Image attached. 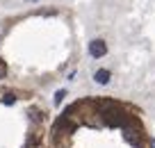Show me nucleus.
Instances as JSON below:
<instances>
[{
  "mask_svg": "<svg viewBox=\"0 0 155 148\" xmlns=\"http://www.w3.org/2000/svg\"><path fill=\"white\" fill-rule=\"evenodd\" d=\"M89 55L96 57V59L105 57V55H107V43L103 41V39H94V41L89 43Z\"/></svg>",
  "mask_w": 155,
  "mask_h": 148,
  "instance_id": "1",
  "label": "nucleus"
},
{
  "mask_svg": "<svg viewBox=\"0 0 155 148\" xmlns=\"http://www.w3.org/2000/svg\"><path fill=\"white\" fill-rule=\"evenodd\" d=\"M110 77H112V73L107 71V68H98V71L94 73V80H96L98 84H107V82H110Z\"/></svg>",
  "mask_w": 155,
  "mask_h": 148,
  "instance_id": "2",
  "label": "nucleus"
},
{
  "mask_svg": "<svg viewBox=\"0 0 155 148\" xmlns=\"http://www.w3.org/2000/svg\"><path fill=\"white\" fill-rule=\"evenodd\" d=\"M2 103H5V105H14V103H16V96L14 94H5V96H2Z\"/></svg>",
  "mask_w": 155,
  "mask_h": 148,
  "instance_id": "3",
  "label": "nucleus"
},
{
  "mask_svg": "<svg viewBox=\"0 0 155 148\" xmlns=\"http://www.w3.org/2000/svg\"><path fill=\"white\" fill-rule=\"evenodd\" d=\"M64 96H66V91H64V89H59L57 94H55V105H59V103L64 100Z\"/></svg>",
  "mask_w": 155,
  "mask_h": 148,
  "instance_id": "4",
  "label": "nucleus"
},
{
  "mask_svg": "<svg viewBox=\"0 0 155 148\" xmlns=\"http://www.w3.org/2000/svg\"><path fill=\"white\" fill-rule=\"evenodd\" d=\"M7 75V64H5V59H0V77H5Z\"/></svg>",
  "mask_w": 155,
  "mask_h": 148,
  "instance_id": "5",
  "label": "nucleus"
},
{
  "mask_svg": "<svg viewBox=\"0 0 155 148\" xmlns=\"http://www.w3.org/2000/svg\"><path fill=\"white\" fill-rule=\"evenodd\" d=\"M28 2H37V0H28Z\"/></svg>",
  "mask_w": 155,
  "mask_h": 148,
  "instance_id": "6",
  "label": "nucleus"
}]
</instances>
